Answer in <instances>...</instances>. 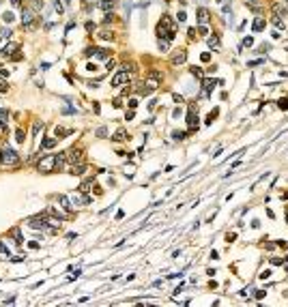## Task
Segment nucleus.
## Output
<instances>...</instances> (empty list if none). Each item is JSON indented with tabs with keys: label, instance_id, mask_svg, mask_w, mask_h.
<instances>
[{
	"label": "nucleus",
	"instance_id": "nucleus-3",
	"mask_svg": "<svg viewBox=\"0 0 288 307\" xmlns=\"http://www.w3.org/2000/svg\"><path fill=\"white\" fill-rule=\"evenodd\" d=\"M52 223H56V219H52L50 213H43V215H37V217L28 219V225L32 230H48Z\"/></svg>",
	"mask_w": 288,
	"mask_h": 307
},
{
	"label": "nucleus",
	"instance_id": "nucleus-37",
	"mask_svg": "<svg viewBox=\"0 0 288 307\" xmlns=\"http://www.w3.org/2000/svg\"><path fill=\"white\" fill-rule=\"evenodd\" d=\"M129 110H136V107H138V99H129Z\"/></svg>",
	"mask_w": 288,
	"mask_h": 307
},
{
	"label": "nucleus",
	"instance_id": "nucleus-7",
	"mask_svg": "<svg viewBox=\"0 0 288 307\" xmlns=\"http://www.w3.org/2000/svg\"><path fill=\"white\" fill-rule=\"evenodd\" d=\"M187 127H189V131L198 129V112H196V105H189V112H187Z\"/></svg>",
	"mask_w": 288,
	"mask_h": 307
},
{
	"label": "nucleus",
	"instance_id": "nucleus-17",
	"mask_svg": "<svg viewBox=\"0 0 288 307\" xmlns=\"http://www.w3.org/2000/svg\"><path fill=\"white\" fill-rule=\"evenodd\" d=\"M95 56H97L99 60H107V58H110V50H105V47H97Z\"/></svg>",
	"mask_w": 288,
	"mask_h": 307
},
{
	"label": "nucleus",
	"instance_id": "nucleus-64",
	"mask_svg": "<svg viewBox=\"0 0 288 307\" xmlns=\"http://www.w3.org/2000/svg\"><path fill=\"white\" fill-rule=\"evenodd\" d=\"M168 2H170V0H168Z\"/></svg>",
	"mask_w": 288,
	"mask_h": 307
},
{
	"label": "nucleus",
	"instance_id": "nucleus-16",
	"mask_svg": "<svg viewBox=\"0 0 288 307\" xmlns=\"http://www.w3.org/2000/svg\"><path fill=\"white\" fill-rule=\"evenodd\" d=\"M58 144V138H45V140H41V148H54Z\"/></svg>",
	"mask_w": 288,
	"mask_h": 307
},
{
	"label": "nucleus",
	"instance_id": "nucleus-60",
	"mask_svg": "<svg viewBox=\"0 0 288 307\" xmlns=\"http://www.w3.org/2000/svg\"><path fill=\"white\" fill-rule=\"evenodd\" d=\"M286 221H288V213H286Z\"/></svg>",
	"mask_w": 288,
	"mask_h": 307
},
{
	"label": "nucleus",
	"instance_id": "nucleus-12",
	"mask_svg": "<svg viewBox=\"0 0 288 307\" xmlns=\"http://www.w3.org/2000/svg\"><path fill=\"white\" fill-rule=\"evenodd\" d=\"M56 200H58V204L62 206L65 211H73V204H71V200H69V195H56Z\"/></svg>",
	"mask_w": 288,
	"mask_h": 307
},
{
	"label": "nucleus",
	"instance_id": "nucleus-14",
	"mask_svg": "<svg viewBox=\"0 0 288 307\" xmlns=\"http://www.w3.org/2000/svg\"><path fill=\"white\" fill-rule=\"evenodd\" d=\"M265 26H267L265 17H256L254 24H251V30H254V32H262V30H265Z\"/></svg>",
	"mask_w": 288,
	"mask_h": 307
},
{
	"label": "nucleus",
	"instance_id": "nucleus-48",
	"mask_svg": "<svg viewBox=\"0 0 288 307\" xmlns=\"http://www.w3.org/2000/svg\"><path fill=\"white\" fill-rule=\"evenodd\" d=\"M172 99H174L176 103H183V101H185V99H183V95H172Z\"/></svg>",
	"mask_w": 288,
	"mask_h": 307
},
{
	"label": "nucleus",
	"instance_id": "nucleus-31",
	"mask_svg": "<svg viewBox=\"0 0 288 307\" xmlns=\"http://www.w3.org/2000/svg\"><path fill=\"white\" fill-rule=\"evenodd\" d=\"M95 135H97V138H107V129H105V127H99V129L95 131Z\"/></svg>",
	"mask_w": 288,
	"mask_h": 307
},
{
	"label": "nucleus",
	"instance_id": "nucleus-45",
	"mask_svg": "<svg viewBox=\"0 0 288 307\" xmlns=\"http://www.w3.org/2000/svg\"><path fill=\"white\" fill-rule=\"evenodd\" d=\"M95 28H97V26H95L93 22H86V30H88V32H93Z\"/></svg>",
	"mask_w": 288,
	"mask_h": 307
},
{
	"label": "nucleus",
	"instance_id": "nucleus-2",
	"mask_svg": "<svg viewBox=\"0 0 288 307\" xmlns=\"http://www.w3.org/2000/svg\"><path fill=\"white\" fill-rule=\"evenodd\" d=\"M56 161H58V155H45L39 159L37 170L41 174H52V172H56Z\"/></svg>",
	"mask_w": 288,
	"mask_h": 307
},
{
	"label": "nucleus",
	"instance_id": "nucleus-47",
	"mask_svg": "<svg viewBox=\"0 0 288 307\" xmlns=\"http://www.w3.org/2000/svg\"><path fill=\"white\" fill-rule=\"evenodd\" d=\"M200 58H202V62H209V60H211V54H209V52H204Z\"/></svg>",
	"mask_w": 288,
	"mask_h": 307
},
{
	"label": "nucleus",
	"instance_id": "nucleus-18",
	"mask_svg": "<svg viewBox=\"0 0 288 307\" xmlns=\"http://www.w3.org/2000/svg\"><path fill=\"white\" fill-rule=\"evenodd\" d=\"M54 135H56L58 140H62V138H67V135H71V129H62V127H56V129H54Z\"/></svg>",
	"mask_w": 288,
	"mask_h": 307
},
{
	"label": "nucleus",
	"instance_id": "nucleus-21",
	"mask_svg": "<svg viewBox=\"0 0 288 307\" xmlns=\"http://www.w3.org/2000/svg\"><path fill=\"white\" fill-rule=\"evenodd\" d=\"M7 120H9V112L0 107V127H2V129L7 127Z\"/></svg>",
	"mask_w": 288,
	"mask_h": 307
},
{
	"label": "nucleus",
	"instance_id": "nucleus-25",
	"mask_svg": "<svg viewBox=\"0 0 288 307\" xmlns=\"http://www.w3.org/2000/svg\"><path fill=\"white\" fill-rule=\"evenodd\" d=\"M112 7H114V0H101V9L107 13V11H112Z\"/></svg>",
	"mask_w": 288,
	"mask_h": 307
},
{
	"label": "nucleus",
	"instance_id": "nucleus-53",
	"mask_svg": "<svg viewBox=\"0 0 288 307\" xmlns=\"http://www.w3.org/2000/svg\"><path fill=\"white\" fill-rule=\"evenodd\" d=\"M178 116H181V107H176V110L172 112V118H178Z\"/></svg>",
	"mask_w": 288,
	"mask_h": 307
},
{
	"label": "nucleus",
	"instance_id": "nucleus-15",
	"mask_svg": "<svg viewBox=\"0 0 288 307\" xmlns=\"http://www.w3.org/2000/svg\"><path fill=\"white\" fill-rule=\"evenodd\" d=\"M112 140H114V142H125V140H129V133L121 127V129H116V133L112 135Z\"/></svg>",
	"mask_w": 288,
	"mask_h": 307
},
{
	"label": "nucleus",
	"instance_id": "nucleus-6",
	"mask_svg": "<svg viewBox=\"0 0 288 307\" xmlns=\"http://www.w3.org/2000/svg\"><path fill=\"white\" fill-rule=\"evenodd\" d=\"M65 157H67V161L71 166H80V163H84V152H82V148H69L67 152H65Z\"/></svg>",
	"mask_w": 288,
	"mask_h": 307
},
{
	"label": "nucleus",
	"instance_id": "nucleus-49",
	"mask_svg": "<svg viewBox=\"0 0 288 307\" xmlns=\"http://www.w3.org/2000/svg\"><path fill=\"white\" fill-rule=\"evenodd\" d=\"M235 238H237V234H235V232H232V234H226V241H228V243H232Z\"/></svg>",
	"mask_w": 288,
	"mask_h": 307
},
{
	"label": "nucleus",
	"instance_id": "nucleus-40",
	"mask_svg": "<svg viewBox=\"0 0 288 307\" xmlns=\"http://www.w3.org/2000/svg\"><path fill=\"white\" fill-rule=\"evenodd\" d=\"M54 9H56V11H58V15H62V11H65V9H62V4L58 2V0H56V2H54Z\"/></svg>",
	"mask_w": 288,
	"mask_h": 307
},
{
	"label": "nucleus",
	"instance_id": "nucleus-46",
	"mask_svg": "<svg viewBox=\"0 0 288 307\" xmlns=\"http://www.w3.org/2000/svg\"><path fill=\"white\" fill-rule=\"evenodd\" d=\"M271 277V271H262V273H260V279H269Z\"/></svg>",
	"mask_w": 288,
	"mask_h": 307
},
{
	"label": "nucleus",
	"instance_id": "nucleus-38",
	"mask_svg": "<svg viewBox=\"0 0 288 307\" xmlns=\"http://www.w3.org/2000/svg\"><path fill=\"white\" fill-rule=\"evenodd\" d=\"M41 127H43V123H39V120H37V123H34V127H32V133H34V135H37Z\"/></svg>",
	"mask_w": 288,
	"mask_h": 307
},
{
	"label": "nucleus",
	"instance_id": "nucleus-39",
	"mask_svg": "<svg viewBox=\"0 0 288 307\" xmlns=\"http://www.w3.org/2000/svg\"><path fill=\"white\" fill-rule=\"evenodd\" d=\"M157 45H159V50H161V52H168V41H159Z\"/></svg>",
	"mask_w": 288,
	"mask_h": 307
},
{
	"label": "nucleus",
	"instance_id": "nucleus-13",
	"mask_svg": "<svg viewBox=\"0 0 288 307\" xmlns=\"http://www.w3.org/2000/svg\"><path fill=\"white\" fill-rule=\"evenodd\" d=\"M209 20H211L209 11H206V9H198V22H200V26H206Z\"/></svg>",
	"mask_w": 288,
	"mask_h": 307
},
{
	"label": "nucleus",
	"instance_id": "nucleus-26",
	"mask_svg": "<svg viewBox=\"0 0 288 307\" xmlns=\"http://www.w3.org/2000/svg\"><path fill=\"white\" fill-rule=\"evenodd\" d=\"M11 236L15 238V243H17V245H22V243H24V238H22V234H20V230H11Z\"/></svg>",
	"mask_w": 288,
	"mask_h": 307
},
{
	"label": "nucleus",
	"instance_id": "nucleus-27",
	"mask_svg": "<svg viewBox=\"0 0 288 307\" xmlns=\"http://www.w3.org/2000/svg\"><path fill=\"white\" fill-rule=\"evenodd\" d=\"M217 114H219L217 110H213V112H211L209 116H206V120H204V123H206V125H213V120H215V118H217Z\"/></svg>",
	"mask_w": 288,
	"mask_h": 307
},
{
	"label": "nucleus",
	"instance_id": "nucleus-20",
	"mask_svg": "<svg viewBox=\"0 0 288 307\" xmlns=\"http://www.w3.org/2000/svg\"><path fill=\"white\" fill-rule=\"evenodd\" d=\"M206 43H209V47L217 50V47H219V37H217V34H213V37H206Z\"/></svg>",
	"mask_w": 288,
	"mask_h": 307
},
{
	"label": "nucleus",
	"instance_id": "nucleus-11",
	"mask_svg": "<svg viewBox=\"0 0 288 307\" xmlns=\"http://www.w3.org/2000/svg\"><path fill=\"white\" fill-rule=\"evenodd\" d=\"M187 60V52L185 50H178L172 54V65H183V62Z\"/></svg>",
	"mask_w": 288,
	"mask_h": 307
},
{
	"label": "nucleus",
	"instance_id": "nucleus-10",
	"mask_svg": "<svg viewBox=\"0 0 288 307\" xmlns=\"http://www.w3.org/2000/svg\"><path fill=\"white\" fill-rule=\"evenodd\" d=\"M127 79H129V73L123 69V71H118V73H116V75L112 77V86H114V88H118L121 84H125V82H127Z\"/></svg>",
	"mask_w": 288,
	"mask_h": 307
},
{
	"label": "nucleus",
	"instance_id": "nucleus-43",
	"mask_svg": "<svg viewBox=\"0 0 288 307\" xmlns=\"http://www.w3.org/2000/svg\"><path fill=\"white\" fill-rule=\"evenodd\" d=\"M86 71H91V73H93V71H97V65H95V62H88V65H86Z\"/></svg>",
	"mask_w": 288,
	"mask_h": 307
},
{
	"label": "nucleus",
	"instance_id": "nucleus-9",
	"mask_svg": "<svg viewBox=\"0 0 288 307\" xmlns=\"http://www.w3.org/2000/svg\"><path fill=\"white\" fill-rule=\"evenodd\" d=\"M52 217L54 219H58V221H62V219H69L71 217V213L69 211H65V209H62V206H52Z\"/></svg>",
	"mask_w": 288,
	"mask_h": 307
},
{
	"label": "nucleus",
	"instance_id": "nucleus-19",
	"mask_svg": "<svg viewBox=\"0 0 288 307\" xmlns=\"http://www.w3.org/2000/svg\"><path fill=\"white\" fill-rule=\"evenodd\" d=\"M286 15V9L277 2V4H273V17H284Z\"/></svg>",
	"mask_w": 288,
	"mask_h": 307
},
{
	"label": "nucleus",
	"instance_id": "nucleus-33",
	"mask_svg": "<svg viewBox=\"0 0 288 307\" xmlns=\"http://www.w3.org/2000/svg\"><path fill=\"white\" fill-rule=\"evenodd\" d=\"M273 26H275V28H277V30H280V28L284 30V22L280 20V17H273Z\"/></svg>",
	"mask_w": 288,
	"mask_h": 307
},
{
	"label": "nucleus",
	"instance_id": "nucleus-36",
	"mask_svg": "<svg viewBox=\"0 0 288 307\" xmlns=\"http://www.w3.org/2000/svg\"><path fill=\"white\" fill-rule=\"evenodd\" d=\"M243 45H245V47H251V45H254V39H251V37H245V39H243Z\"/></svg>",
	"mask_w": 288,
	"mask_h": 307
},
{
	"label": "nucleus",
	"instance_id": "nucleus-59",
	"mask_svg": "<svg viewBox=\"0 0 288 307\" xmlns=\"http://www.w3.org/2000/svg\"><path fill=\"white\" fill-rule=\"evenodd\" d=\"M215 2H219V4H221V2H224V0H215Z\"/></svg>",
	"mask_w": 288,
	"mask_h": 307
},
{
	"label": "nucleus",
	"instance_id": "nucleus-61",
	"mask_svg": "<svg viewBox=\"0 0 288 307\" xmlns=\"http://www.w3.org/2000/svg\"><path fill=\"white\" fill-rule=\"evenodd\" d=\"M0 166H2V159H0Z\"/></svg>",
	"mask_w": 288,
	"mask_h": 307
},
{
	"label": "nucleus",
	"instance_id": "nucleus-58",
	"mask_svg": "<svg viewBox=\"0 0 288 307\" xmlns=\"http://www.w3.org/2000/svg\"><path fill=\"white\" fill-rule=\"evenodd\" d=\"M247 2H249V4H254V2H256V0H247Z\"/></svg>",
	"mask_w": 288,
	"mask_h": 307
},
{
	"label": "nucleus",
	"instance_id": "nucleus-42",
	"mask_svg": "<svg viewBox=\"0 0 288 307\" xmlns=\"http://www.w3.org/2000/svg\"><path fill=\"white\" fill-rule=\"evenodd\" d=\"M282 262H284V260H282V258H271V264H273V266H280Z\"/></svg>",
	"mask_w": 288,
	"mask_h": 307
},
{
	"label": "nucleus",
	"instance_id": "nucleus-50",
	"mask_svg": "<svg viewBox=\"0 0 288 307\" xmlns=\"http://www.w3.org/2000/svg\"><path fill=\"white\" fill-rule=\"evenodd\" d=\"M28 247H30V249H39V243H37V241H30Z\"/></svg>",
	"mask_w": 288,
	"mask_h": 307
},
{
	"label": "nucleus",
	"instance_id": "nucleus-41",
	"mask_svg": "<svg viewBox=\"0 0 288 307\" xmlns=\"http://www.w3.org/2000/svg\"><path fill=\"white\" fill-rule=\"evenodd\" d=\"M176 20H178V22H185V20H187V15H185V11H178V15H176Z\"/></svg>",
	"mask_w": 288,
	"mask_h": 307
},
{
	"label": "nucleus",
	"instance_id": "nucleus-63",
	"mask_svg": "<svg viewBox=\"0 0 288 307\" xmlns=\"http://www.w3.org/2000/svg\"><path fill=\"white\" fill-rule=\"evenodd\" d=\"M286 7H288V0H286Z\"/></svg>",
	"mask_w": 288,
	"mask_h": 307
},
{
	"label": "nucleus",
	"instance_id": "nucleus-52",
	"mask_svg": "<svg viewBox=\"0 0 288 307\" xmlns=\"http://www.w3.org/2000/svg\"><path fill=\"white\" fill-rule=\"evenodd\" d=\"M133 116H136V114H133V110H129L127 116H125V120H133Z\"/></svg>",
	"mask_w": 288,
	"mask_h": 307
},
{
	"label": "nucleus",
	"instance_id": "nucleus-34",
	"mask_svg": "<svg viewBox=\"0 0 288 307\" xmlns=\"http://www.w3.org/2000/svg\"><path fill=\"white\" fill-rule=\"evenodd\" d=\"M277 107H280V110H288V99H280V101H277Z\"/></svg>",
	"mask_w": 288,
	"mask_h": 307
},
{
	"label": "nucleus",
	"instance_id": "nucleus-44",
	"mask_svg": "<svg viewBox=\"0 0 288 307\" xmlns=\"http://www.w3.org/2000/svg\"><path fill=\"white\" fill-rule=\"evenodd\" d=\"M265 294H267L265 290H256V294H254V296H256V299L260 301V299H265Z\"/></svg>",
	"mask_w": 288,
	"mask_h": 307
},
{
	"label": "nucleus",
	"instance_id": "nucleus-55",
	"mask_svg": "<svg viewBox=\"0 0 288 307\" xmlns=\"http://www.w3.org/2000/svg\"><path fill=\"white\" fill-rule=\"evenodd\" d=\"M217 256H219V254H217V251H215V249H213V251H211V256H209V258H211V260H217Z\"/></svg>",
	"mask_w": 288,
	"mask_h": 307
},
{
	"label": "nucleus",
	"instance_id": "nucleus-29",
	"mask_svg": "<svg viewBox=\"0 0 288 307\" xmlns=\"http://www.w3.org/2000/svg\"><path fill=\"white\" fill-rule=\"evenodd\" d=\"M7 90H9V84L4 82V77H2V75H0V95H4V93H7Z\"/></svg>",
	"mask_w": 288,
	"mask_h": 307
},
{
	"label": "nucleus",
	"instance_id": "nucleus-35",
	"mask_svg": "<svg viewBox=\"0 0 288 307\" xmlns=\"http://www.w3.org/2000/svg\"><path fill=\"white\" fill-rule=\"evenodd\" d=\"M95 52H97V47H86V50H84V56L91 58V56H95Z\"/></svg>",
	"mask_w": 288,
	"mask_h": 307
},
{
	"label": "nucleus",
	"instance_id": "nucleus-62",
	"mask_svg": "<svg viewBox=\"0 0 288 307\" xmlns=\"http://www.w3.org/2000/svg\"><path fill=\"white\" fill-rule=\"evenodd\" d=\"M65 2H71V0H65Z\"/></svg>",
	"mask_w": 288,
	"mask_h": 307
},
{
	"label": "nucleus",
	"instance_id": "nucleus-57",
	"mask_svg": "<svg viewBox=\"0 0 288 307\" xmlns=\"http://www.w3.org/2000/svg\"><path fill=\"white\" fill-rule=\"evenodd\" d=\"M11 4L13 7H22V0H11Z\"/></svg>",
	"mask_w": 288,
	"mask_h": 307
},
{
	"label": "nucleus",
	"instance_id": "nucleus-1",
	"mask_svg": "<svg viewBox=\"0 0 288 307\" xmlns=\"http://www.w3.org/2000/svg\"><path fill=\"white\" fill-rule=\"evenodd\" d=\"M174 37H176V26H174V22L170 20V15H161V20H159V24H157V39L159 41H174Z\"/></svg>",
	"mask_w": 288,
	"mask_h": 307
},
{
	"label": "nucleus",
	"instance_id": "nucleus-24",
	"mask_svg": "<svg viewBox=\"0 0 288 307\" xmlns=\"http://www.w3.org/2000/svg\"><path fill=\"white\" fill-rule=\"evenodd\" d=\"M189 73H192L194 77H198V79H202V77H204V73H202V69H200V67H192V69H189Z\"/></svg>",
	"mask_w": 288,
	"mask_h": 307
},
{
	"label": "nucleus",
	"instance_id": "nucleus-30",
	"mask_svg": "<svg viewBox=\"0 0 288 307\" xmlns=\"http://www.w3.org/2000/svg\"><path fill=\"white\" fill-rule=\"evenodd\" d=\"M2 20H4L7 24H11V22L15 20V15H13V13H9V11H4V13H2Z\"/></svg>",
	"mask_w": 288,
	"mask_h": 307
},
{
	"label": "nucleus",
	"instance_id": "nucleus-5",
	"mask_svg": "<svg viewBox=\"0 0 288 307\" xmlns=\"http://www.w3.org/2000/svg\"><path fill=\"white\" fill-rule=\"evenodd\" d=\"M17 50H20V45H17V43H7V45H2V50H0V58H7V60H20L22 54H17Z\"/></svg>",
	"mask_w": 288,
	"mask_h": 307
},
{
	"label": "nucleus",
	"instance_id": "nucleus-56",
	"mask_svg": "<svg viewBox=\"0 0 288 307\" xmlns=\"http://www.w3.org/2000/svg\"><path fill=\"white\" fill-rule=\"evenodd\" d=\"M187 34H189V39H194V37H196V30H194V28H189V30H187Z\"/></svg>",
	"mask_w": 288,
	"mask_h": 307
},
{
	"label": "nucleus",
	"instance_id": "nucleus-22",
	"mask_svg": "<svg viewBox=\"0 0 288 307\" xmlns=\"http://www.w3.org/2000/svg\"><path fill=\"white\" fill-rule=\"evenodd\" d=\"M15 140L20 142V144H22V142L26 140V131H24L22 127H17V129H15Z\"/></svg>",
	"mask_w": 288,
	"mask_h": 307
},
{
	"label": "nucleus",
	"instance_id": "nucleus-32",
	"mask_svg": "<svg viewBox=\"0 0 288 307\" xmlns=\"http://www.w3.org/2000/svg\"><path fill=\"white\" fill-rule=\"evenodd\" d=\"M112 22H114V15H112L110 11H107V13H105V17H103V26H107V24H112Z\"/></svg>",
	"mask_w": 288,
	"mask_h": 307
},
{
	"label": "nucleus",
	"instance_id": "nucleus-51",
	"mask_svg": "<svg viewBox=\"0 0 288 307\" xmlns=\"http://www.w3.org/2000/svg\"><path fill=\"white\" fill-rule=\"evenodd\" d=\"M198 30H200V34H204V37H206V34H209V28H206V26H200V28H198Z\"/></svg>",
	"mask_w": 288,
	"mask_h": 307
},
{
	"label": "nucleus",
	"instance_id": "nucleus-8",
	"mask_svg": "<svg viewBox=\"0 0 288 307\" xmlns=\"http://www.w3.org/2000/svg\"><path fill=\"white\" fill-rule=\"evenodd\" d=\"M217 84H224L221 79H202V88H204V93L200 95V97H209L211 93H213V88L217 86Z\"/></svg>",
	"mask_w": 288,
	"mask_h": 307
},
{
	"label": "nucleus",
	"instance_id": "nucleus-54",
	"mask_svg": "<svg viewBox=\"0 0 288 307\" xmlns=\"http://www.w3.org/2000/svg\"><path fill=\"white\" fill-rule=\"evenodd\" d=\"M0 254H9V249L4 247V243H0Z\"/></svg>",
	"mask_w": 288,
	"mask_h": 307
},
{
	"label": "nucleus",
	"instance_id": "nucleus-4",
	"mask_svg": "<svg viewBox=\"0 0 288 307\" xmlns=\"http://www.w3.org/2000/svg\"><path fill=\"white\" fill-rule=\"evenodd\" d=\"M0 159H2V166H9V168L20 166V161H22V157L17 155L13 148H9V146H4L2 150H0Z\"/></svg>",
	"mask_w": 288,
	"mask_h": 307
},
{
	"label": "nucleus",
	"instance_id": "nucleus-28",
	"mask_svg": "<svg viewBox=\"0 0 288 307\" xmlns=\"http://www.w3.org/2000/svg\"><path fill=\"white\" fill-rule=\"evenodd\" d=\"M172 138L178 142V140H185V138H187V133H185V131H172Z\"/></svg>",
	"mask_w": 288,
	"mask_h": 307
},
{
	"label": "nucleus",
	"instance_id": "nucleus-23",
	"mask_svg": "<svg viewBox=\"0 0 288 307\" xmlns=\"http://www.w3.org/2000/svg\"><path fill=\"white\" fill-rule=\"evenodd\" d=\"M99 39H103V41H112L114 34H112V30H101V32H99Z\"/></svg>",
	"mask_w": 288,
	"mask_h": 307
}]
</instances>
